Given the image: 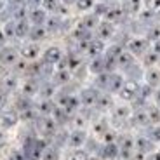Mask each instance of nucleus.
Masks as SVG:
<instances>
[{
    "label": "nucleus",
    "mask_w": 160,
    "mask_h": 160,
    "mask_svg": "<svg viewBox=\"0 0 160 160\" xmlns=\"http://www.w3.org/2000/svg\"><path fill=\"white\" fill-rule=\"evenodd\" d=\"M18 56H19V52H18L16 49L5 45V47L0 49V64H4V66L16 64L18 63Z\"/></svg>",
    "instance_id": "1"
},
{
    "label": "nucleus",
    "mask_w": 160,
    "mask_h": 160,
    "mask_svg": "<svg viewBox=\"0 0 160 160\" xmlns=\"http://www.w3.org/2000/svg\"><path fill=\"white\" fill-rule=\"evenodd\" d=\"M45 21H47V12L42 7H33L32 12L28 14V23H32L33 26H44Z\"/></svg>",
    "instance_id": "2"
},
{
    "label": "nucleus",
    "mask_w": 160,
    "mask_h": 160,
    "mask_svg": "<svg viewBox=\"0 0 160 160\" xmlns=\"http://www.w3.org/2000/svg\"><path fill=\"white\" fill-rule=\"evenodd\" d=\"M38 131L44 136H54L56 132V122L49 117H40L38 118Z\"/></svg>",
    "instance_id": "3"
},
{
    "label": "nucleus",
    "mask_w": 160,
    "mask_h": 160,
    "mask_svg": "<svg viewBox=\"0 0 160 160\" xmlns=\"http://www.w3.org/2000/svg\"><path fill=\"white\" fill-rule=\"evenodd\" d=\"M19 54L24 58V59L33 61V59H35V58L40 54V45L37 44V42H30V44L23 45V47L19 49Z\"/></svg>",
    "instance_id": "4"
},
{
    "label": "nucleus",
    "mask_w": 160,
    "mask_h": 160,
    "mask_svg": "<svg viewBox=\"0 0 160 160\" xmlns=\"http://www.w3.org/2000/svg\"><path fill=\"white\" fill-rule=\"evenodd\" d=\"M61 58H63V52H61L59 47H49L47 51L44 52V63L52 64V66L56 63H59Z\"/></svg>",
    "instance_id": "5"
},
{
    "label": "nucleus",
    "mask_w": 160,
    "mask_h": 160,
    "mask_svg": "<svg viewBox=\"0 0 160 160\" xmlns=\"http://www.w3.org/2000/svg\"><path fill=\"white\" fill-rule=\"evenodd\" d=\"M18 118H19V117H18L16 112H4L0 115V125L4 129H11V127L16 125Z\"/></svg>",
    "instance_id": "6"
},
{
    "label": "nucleus",
    "mask_w": 160,
    "mask_h": 160,
    "mask_svg": "<svg viewBox=\"0 0 160 160\" xmlns=\"http://www.w3.org/2000/svg\"><path fill=\"white\" fill-rule=\"evenodd\" d=\"M66 143H68L70 146H73V148H80V146L85 143V132L80 131V129L73 131L68 136V141H66Z\"/></svg>",
    "instance_id": "7"
},
{
    "label": "nucleus",
    "mask_w": 160,
    "mask_h": 160,
    "mask_svg": "<svg viewBox=\"0 0 160 160\" xmlns=\"http://www.w3.org/2000/svg\"><path fill=\"white\" fill-rule=\"evenodd\" d=\"M122 92H120V94H122V98H124V99H132V98L136 96L138 94V84L136 82H127V84H122Z\"/></svg>",
    "instance_id": "8"
},
{
    "label": "nucleus",
    "mask_w": 160,
    "mask_h": 160,
    "mask_svg": "<svg viewBox=\"0 0 160 160\" xmlns=\"http://www.w3.org/2000/svg\"><path fill=\"white\" fill-rule=\"evenodd\" d=\"M16 85H18L16 77L7 75V77H4V78L0 80V92L7 94V92H11V91H12V89H16Z\"/></svg>",
    "instance_id": "9"
},
{
    "label": "nucleus",
    "mask_w": 160,
    "mask_h": 160,
    "mask_svg": "<svg viewBox=\"0 0 160 160\" xmlns=\"http://www.w3.org/2000/svg\"><path fill=\"white\" fill-rule=\"evenodd\" d=\"M38 160H59V148L58 146H45L40 153Z\"/></svg>",
    "instance_id": "10"
},
{
    "label": "nucleus",
    "mask_w": 160,
    "mask_h": 160,
    "mask_svg": "<svg viewBox=\"0 0 160 160\" xmlns=\"http://www.w3.org/2000/svg\"><path fill=\"white\" fill-rule=\"evenodd\" d=\"M14 24H16V37H18V38H24V37H28V32H30L28 19L14 21Z\"/></svg>",
    "instance_id": "11"
},
{
    "label": "nucleus",
    "mask_w": 160,
    "mask_h": 160,
    "mask_svg": "<svg viewBox=\"0 0 160 160\" xmlns=\"http://www.w3.org/2000/svg\"><path fill=\"white\" fill-rule=\"evenodd\" d=\"M45 33H47V30L44 28V26H32L28 32V38L32 40V42H37L38 44L40 40L45 37Z\"/></svg>",
    "instance_id": "12"
},
{
    "label": "nucleus",
    "mask_w": 160,
    "mask_h": 160,
    "mask_svg": "<svg viewBox=\"0 0 160 160\" xmlns=\"http://www.w3.org/2000/svg\"><path fill=\"white\" fill-rule=\"evenodd\" d=\"M80 101L84 104H92L98 101V92L94 91V89H85L84 92H82V98H80Z\"/></svg>",
    "instance_id": "13"
},
{
    "label": "nucleus",
    "mask_w": 160,
    "mask_h": 160,
    "mask_svg": "<svg viewBox=\"0 0 160 160\" xmlns=\"http://www.w3.org/2000/svg\"><path fill=\"white\" fill-rule=\"evenodd\" d=\"M122 84H124V80L120 78L118 75H115V73L108 75V89L110 91H118L122 87Z\"/></svg>",
    "instance_id": "14"
},
{
    "label": "nucleus",
    "mask_w": 160,
    "mask_h": 160,
    "mask_svg": "<svg viewBox=\"0 0 160 160\" xmlns=\"http://www.w3.org/2000/svg\"><path fill=\"white\" fill-rule=\"evenodd\" d=\"M38 89H40V84H37V80H28L26 84H24V89H23V92H24V96H33L35 92H38Z\"/></svg>",
    "instance_id": "15"
},
{
    "label": "nucleus",
    "mask_w": 160,
    "mask_h": 160,
    "mask_svg": "<svg viewBox=\"0 0 160 160\" xmlns=\"http://www.w3.org/2000/svg\"><path fill=\"white\" fill-rule=\"evenodd\" d=\"M136 148L139 153H148L152 152V139H144V138H139L136 141Z\"/></svg>",
    "instance_id": "16"
},
{
    "label": "nucleus",
    "mask_w": 160,
    "mask_h": 160,
    "mask_svg": "<svg viewBox=\"0 0 160 160\" xmlns=\"http://www.w3.org/2000/svg\"><path fill=\"white\" fill-rule=\"evenodd\" d=\"M68 160H89V153L87 152H82V150H77L70 155Z\"/></svg>",
    "instance_id": "17"
},
{
    "label": "nucleus",
    "mask_w": 160,
    "mask_h": 160,
    "mask_svg": "<svg viewBox=\"0 0 160 160\" xmlns=\"http://www.w3.org/2000/svg\"><path fill=\"white\" fill-rule=\"evenodd\" d=\"M68 78H70L68 70H59V72L56 73V77H54V80H56L58 84H64V82H66Z\"/></svg>",
    "instance_id": "18"
},
{
    "label": "nucleus",
    "mask_w": 160,
    "mask_h": 160,
    "mask_svg": "<svg viewBox=\"0 0 160 160\" xmlns=\"http://www.w3.org/2000/svg\"><path fill=\"white\" fill-rule=\"evenodd\" d=\"M117 153H118V148H117L115 144H108V146L104 148V157H106V158H115Z\"/></svg>",
    "instance_id": "19"
},
{
    "label": "nucleus",
    "mask_w": 160,
    "mask_h": 160,
    "mask_svg": "<svg viewBox=\"0 0 160 160\" xmlns=\"http://www.w3.org/2000/svg\"><path fill=\"white\" fill-rule=\"evenodd\" d=\"M144 47H146V42H144V40H134L131 44V49L134 52H143Z\"/></svg>",
    "instance_id": "20"
},
{
    "label": "nucleus",
    "mask_w": 160,
    "mask_h": 160,
    "mask_svg": "<svg viewBox=\"0 0 160 160\" xmlns=\"http://www.w3.org/2000/svg\"><path fill=\"white\" fill-rule=\"evenodd\" d=\"M52 110H54V106H52V103L49 99H45L44 103L40 104V112H42V113H51Z\"/></svg>",
    "instance_id": "21"
},
{
    "label": "nucleus",
    "mask_w": 160,
    "mask_h": 160,
    "mask_svg": "<svg viewBox=\"0 0 160 160\" xmlns=\"http://www.w3.org/2000/svg\"><path fill=\"white\" fill-rule=\"evenodd\" d=\"M58 2H59V0H42V5H44L45 9H49V11H54V9L58 7Z\"/></svg>",
    "instance_id": "22"
},
{
    "label": "nucleus",
    "mask_w": 160,
    "mask_h": 160,
    "mask_svg": "<svg viewBox=\"0 0 160 160\" xmlns=\"http://www.w3.org/2000/svg\"><path fill=\"white\" fill-rule=\"evenodd\" d=\"M108 26H110L108 23H103V24L99 26V32H101V37H103V38H106V37H110V35H112V28H110V30H106Z\"/></svg>",
    "instance_id": "23"
},
{
    "label": "nucleus",
    "mask_w": 160,
    "mask_h": 160,
    "mask_svg": "<svg viewBox=\"0 0 160 160\" xmlns=\"http://www.w3.org/2000/svg\"><path fill=\"white\" fill-rule=\"evenodd\" d=\"M148 82H150V85H157V84H158V73H157V72H150L148 73Z\"/></svg>",
    "instance_id": "24"
},
{
    "label": "nucleus",
    "mask_w": 160,
    "mask_h": 160,
    "mask_svg": "<svg viewBox=\"0 0 160 160\" xmlns=\"http://www.w3.org/2000/svg\"><path fill=\"white\" fill-rule=\"evenodd\" d=\"M150 138H152L153 141H160V127L152 129V132H150Z\"/></svg>",
    "instance_id": "25"
},
{
    "label": "nucleus",
    "mask_w": 160,
    "mask_h": 160,
    "mask_svg": "<svg viewBox=\"0 0 160 160\" xmlns=\"http://www.w3.org/2000/svg\"><path fill=\"white\" fill-rule=\"evenodd\" d=\"M78 2V9H89L92 5V0H77Z\"/></svg>",
    "instance_id": "26"
},
{
    "label": "nucleus",
    "mask_w": 160,
    "mask_h": 160,
    "mask_svg": "<svg viewBox=\"0 0 160 160\" xmlns=\"http://www.w3.org/2000/svg\"><path fill=\"white\" fill-rule=\"evenodd\" d=\"M5 42H7V38H5L4 32L0 30V49H2V47H5Z\"/></svg>",
    "instance_id": "27"
},
{
    "label": "nucleus",
    "mask_w": 160,
    "mask_h": 160,
    "mask_svg": "<svg viewBox=\"0 0 160 160\" xmlns=\"http://www.w3.org/2000/svg\"><path fill=\"white\" fill-rule=\"evenodd\" d=\"M148 7H160V0H148Z\"/></svg>",
    "instance_id": "28"
},
{
    "label": "nucleus",
    "mask_w": 160,
    "mask_h": 160,
    "mask_svg": "<svg viewBox=\"0 0 160 160\" xmlns=\"http://www.w3.org/2000/svg\"><path fill=\"white\" fill-rule=\"evenodd\" d=\"M148 160H160V152H155L148 157Z\"/></svg>",
    "instance_id": "29"
},
{
    "label": "nucleus",
    "mask_w": 160,
    "mask_h": 160,
    "mask_svg": "<svg viewBox=\"0 0 160 160\" xmlns=\"http://www.w3.org/2000/svg\"><path fill=\"white\" fill-rule=\"evenodd\" d=\"M4 104H5V96L2 94V92H0V110L4 108Z\"/></svg>",
    "instance_id": "30"
},
{
    "label": "nucleus",
    "mask_w": 160,
    "mask_h": 160,
    "mask_svg": "<svg viewBox=\"0 0 160 160\" xmlns=\"http://www.w3.org/2000/svg\"><path fill=\"white\" fill-rule=\"evenodd\" d=\"M4 11V0H0V12Z\"/></svg>",
    "instance_id": "31"
},
{
    "label": "nucleus",
    "mask_w": 160,
    "mask_h": 160,
    "mask_svg": "<svg viewBox=\"0 0 160 160\" xmlns=\"http://www.w3.org/2000/svg\"><path fill=\"white\" fill-rule=\"evenodd\" d=\"M157 103L160 104V91H158V94H157Z\"/></svg>",
    "instance_id": "32"
},
{
    "label": "nucleus",
    "mask_w": 160,
    "mask_h": 160,
    "mask_svg": "<svg viewBox=\"0 0 160 160\" xmlns=\"http://www.w3.org/2000/svg\"><path fill=\"white\" fill-rule=\"evenodd\" d=\"M64 4H72V2H75V0H63Z\"/></svg>",
    "instance_id": "33"
},
{
    "label": "nucleus",
    "mask_w": 160,
    "mask_h": 160,
    "mask_svg": "<svg viewBox=\"0 0 160 160\" xmlns=\"http://www.w3.org/2000/svg\"><path fill=\"white\" fill-rule=\"evenodd\" d=\"M89 160H99V158H89Z\"/></svg>",
    "instance_id": "34"
}]
</instances>
